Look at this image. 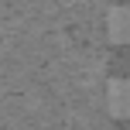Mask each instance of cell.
<instances>
[{"instance_id": "obj_2", "label": "cell", "mask_w": 130, "mask_h": 130, "mask_svg": "<svg viewBox=\"0 0 130 130\" xmlns=\"http://www.w3.org/2000/svg\"><path fill=\"white\" fill-rule=\"evenodd\" d=\"M103 27H106V38L113 45H130V4H113L106 10Z\"/></svg>"}, {"instance_id": "obj_1", "label": "cell", "mask_w": 130, "mask_h": 130, "mask_svg": "<svg viewBox=\"0 0 130 130\" xmlns=\"http://www.w3.org/2000/svg\"><path fill=\"white\" fill-rule=\"evenodd\" d=\"M106 113L113 120H130V75H117L106 82Z\"/></svg>"}]
</instances>
